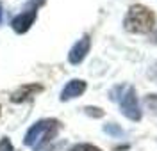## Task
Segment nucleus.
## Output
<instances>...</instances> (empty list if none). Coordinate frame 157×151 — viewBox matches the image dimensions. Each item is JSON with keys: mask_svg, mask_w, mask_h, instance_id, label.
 <instances>
[{"mask_svg": "<svg viewBox=\"0 0 157 151\" xmlns=\"http://www.w3.org/2000/svg\"><path fill=\"white\" fill-rule=\"evenodd\" d=\"M57 130H59V121L41 119L29 128L25 139H23V144H25V146H30L34 151H38L56 137Z\"/></svg>", "mask_w": 157, "mask_h": 151, "instance_id": "nucleus-1", "label": "nucleus"}, {"mask_svg": "<svg viewBox=\"0 0 157 151\" xmlns=\"http://www.w3.org/2000/svg\"><path fill=\"white\" fill-rule=\"evenodd\" d=\"M123 25L132 34H147L155 25V14L148 7L141 5V4H136V5L128 7V13L125 16V20H123Z\"/></svg>", "mask_w": 157, "mask_h": 151, "instance_id": "nucleus-2", "label": "nucleus"}, {"mask_svg": "<svg viewBox=\"0 0 157 151\" xmlns=\"http://www.w3.org/2000/svg\"><path fill=\"white\" fill-rule=\"evenodd\" d=\"M120 94L116 100L120 101V109L123 112V116L128 117L130 121H139L143 112H141V107H139V101H137L136 96V89L132 85H120L116 89L111 91V94Z\"/></svg>", "mask_w": 157, "mask_h": 151, "instance_id": "nucleus-3", "label": "nucleus"}, {"mask_svg": "<svg viewBox=\"0 0 157 151\" xmlns=\"http://www.w3.org/2000/svg\"><path fill=\"white\" fill-rule=\"evenodd\" d=\"M36 20V9H29V11H23L20 13L18 16H14L13 21H11V27L16 34H23L30 29V25L34 23Z\"/></svg>", "mask_w": 157, "mask_h": 151, "instance_id": "nucleus-4", "label": "nucleus"}, {"mask_svg": "<svg viewBox=\"0 0 157 151\" xmlns=\"http://www.w3.org/2000/svg\"><path fill=\"white\" fill-rule=\"evenodd\" d=\"M89 46H91V41H89L88 36H84L82 39H78L73 46H71V50L68 53V60L71 64H78V62H82L84 57L88 55L89 52Z\"/></svg>", "mask_w": 157, "mask_h": 151, "instance_id": "nucleus-5", "label": "nucleus"}, {"mask_svg": "<svg viewBox=\"0 0 157 151\" xmlns=\"http://www.w3.org/2000/svg\"><path fill=\"white\" fill-rule=\"evenodd\" d=\"M86 82L84 80H78V78H75V80H70L66 85H64V89H63V92H61V101H68L71 100V98H77V96H80L84 91H86Z\"/></svg>", "mask_w": 157, "mask_h": 151, "instance_id": "nucleus-6", "label": "nucleus"}, {"mask_svg": "<svg viewBox=\"0 0 157 151\" xmlns=\"http://www.w3.org/2000/svg\"><path fill=\"white\" fill-rule=\"evenodd\" d=\"M41 91H43V85H39V84H27V85H21L20 89L14 91L13 96H11V100L14 101V103H21V101L32 98L34 94L41 92Z\"/></svg>", "mask_w": 157, "mask_h": 151, "instance_id": "nucleus-7", "label": "nucleus"}, {"mask_svg": "<svg viewBox=\"0 0 157 151\" xmlns=\"http://www.w3.org/2000/svg\"><path fill=\"white\" fill-rule=\"evenodd\" d=\"M145 105L148 107V110L157 114V94H148L147 98H145Z\"/></svg>", "mask_w": 157, "mask_h": 151, "instance_id": "nucleus-8", "label": "nucleus"}, {"mask_svg": "<svg viewBox=\"0 0 157 151\" xmlns=\"http://www.w3.org/2000/svg\"><path fill=\"white\" fill-rule=\"evenodd\" d=\"M68 151H102V149L97 148V146H93V144H75Z\"/></svg>", "mask_w": 157, "mask_h": 151, "instance_id": "nucleus-9", "label": "nucleus"}, {"mask_svg": "<svg viewBox=\"0 0 157 151\" xmlns=\"http://www.w3.org/2000/svg\"><path fill=\"white\" fill-rule=\"evenodd\" d=\"M86 114L93 116V117H102L104 116V110L102 109H95V107H86Z\"/></svg>", "mask_w": 157, "mask_h": 151, "instance_id": "nucleus-10", "label": "nucleus"}, {"mask_svg": "<svg viewBox=\"0 0 157 151\" xmlns=\"http://www.w3.org/2000/svg\"><path fill=\"white\" fill-rule=\"evenodd\" d=\"M0 151H13V144L7 137H4L2 141H0Z\"/></svg>", "mask_w": 157, "mask_h": 151, "instance_id": "nucleus-11", "label": "nucleus"}, {"mask_svg": "<svg viewBox=\"0 0 157 151\" xmlns=\"http://www.w3.org/2000/svg\"><path fill=\"white\" fill-rule=\"evenodd\" d=\"M105 131H107V133H113V135H121V130H120V128H118V126H114V124H111V126H105Z\"/></svg>", "mask_w": 157, "mask_h": 151, "instance_id": "nucleus-12", "label": "nucleus"}, {"mask_svg": "<svg viewBox=\"0 0 157 151\" xmlns=\"http://www.w3.org/2000/svg\"><path fill=\"white\" fill-rule=\"evenodd\" d=\"M0 21H2V7H0Z\"/></svg>", "mask_w": 157, "mask_h": 151, "instance_id": "nucleus-13", "label": "nucleus"}]
</instances>
